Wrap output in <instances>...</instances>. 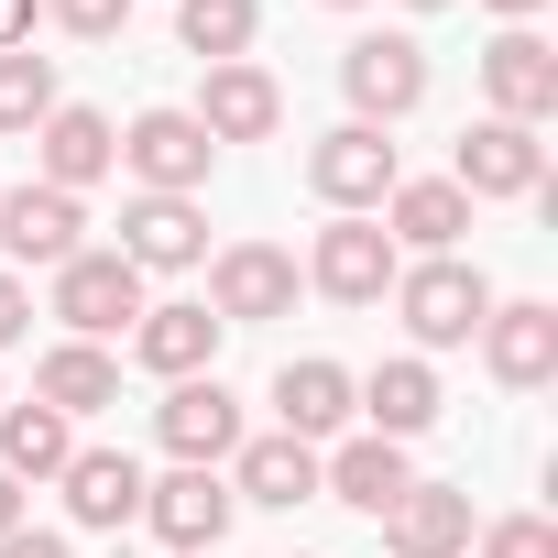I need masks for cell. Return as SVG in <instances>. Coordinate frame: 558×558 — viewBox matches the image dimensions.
Segmentation results:
<instances>
[{
    "label": "cell",
    "instance_id": "cell-1",
    "mask_svg": "<svg viewBox=\"0 0 558 558\" xmlns=\"http://www.w3.org/2000/svg\"><path fill=\"white\" fill-rule=\"evenodd\" d=\"M395 318H405L416 362H427V351H471V340H482V318H493L482 263H460V252H427V263H405V274H395Z\"/></svg>",
    "mask_w": 558,
    "mask_h": 558
},
{
    "label": "cell",
    "instance_id": "cell-2",
    "mask_svg": "<svg viewBox=\"0 0 558 558\" xmlns=\"http://www.w3.org/2000/svg\"><path fill=\"white\" fill-rule=\"evenodd\" d=\"M395 186H405V165H395V143H384L373 121H340V132L307 143V197H318L329 219H373Z\"/></svg>",
    "mask_w": 558,
    "mask_h": 558
},
{
    "label": "cell",
    "instance_id": "cell-3",
    "mask_svg": "<svg viewBox=\"0 0 558 558\" xmlns=\"http://www.w3.org/2000/svg\"><path fill=\"white\" fill-rule=\"evenodd\" d=\"M143 307H154V296H143V274H132L110 241H88V252L56 263V318H66V340H99V351H110Z\"/></svg>",
    "mask_w": 558,
    "mask_h": 558
},
{
    "label": "cell",
    "instance_id": "cell-4",
    "mask_svg": "<svg viewBox=\"0 0 558 558\" xmlns=\"http://www.w3.org/2000/svg\"><path fill=\"white\" fill-rule=\"evenodd\" d=\"M296 252H274V241H219L208 252V318L219 329H263V318H296Z\"/></svg>",
    "mask_w": 558,
    "mask_h": 558
},
{
    "label": "cell",
    "instance_id": "cell-5",
    "mask_svg": "<svg viewBox=\"0 0 558 558\" xmlns=\"http://www.w3.org/2000/svg\"><path fill=\"white\" fill-rule=\"evenodd\" d=\"M340 99H351V121L395 132V121L427 99V45H416V34H351V45H340Z\"/></svg>",
    "mask_w": 558,
    "mask_h": 558
},
{
    "label": "cell",
    "instance_id": "cell-6",
    "mask_svg": "<svg viewBox=\"0 0 558 558\" xmlns=\"http://www.w3.org/2000/svg\"><path fill=\"white\" fill-rule=\"evenodd\" d=\"M208 165H219V143H208L186 110H132V121H121V175H132L143 197H197Z\"/></svg>",
    "mask_w": 558,
    "mask_h": 558
},
{
    "label": "cell",
    "instance_id": "cell-7",
    "mask_svg": "<svg viewBox=\"0 0 558 558\" xmlns=\"http://www.w3.org/2000/svg\"><path fill=\"white\" fill-rule=\"evenodd\" d=\"M154 438H165V460H175V471H219L252 427H241V395H230L219 373H186V384H165Z\"/></svg>",
    "mask_w": 558,
    "mask_h": 558
},
{
    "label": "cell",
    "instance_id": "cell-8",
    "mask_svg": "<svg viewBox=\"0 0 558 558\" xmlns=\"http://www.w3.org/2000/svg\"><path fill=\"white\" fill-rule=\"evenodd\" d=\"M395 274H405V252L384 241V219H329V230L307 241V286H318L329 307H384Z\"/></svg>",
    "mask_w": 558,
    "mask_h": 558
},
{
    "label": "cell",
    "instance_id": "cell-9",
    "mask_svg": "<svg viewBox=\"0 0 558 558\" xmlns=\"http://www.w3.org/2000/svg\"><path fill=\"white\" fill-rule=\"evenodd\" d=\"M482 99H493V121L547 132V121H558V45H547L536 23H504V34L482 45Z\"/></svg>",
    "mask_w": 558,
    "mask_h": 558
},
{
    "label": "cell",
    "instance_id": "cell-10",
    "mask_svg": "<svg viewBox=\"0 0 558 558\" xmlns=\"http://www.w3.org/2000/svg\"><path fill=\"white\" fill-rule=\"evenodd\" d=\"M99 175H121V132H110V110H88V99H56V110L34 121V186H66V197H88Z\"/></svg>",
    "mask_w": 558,
    "mask_h": 558
},
{
    "label": "cell",
    "instance_id": "cell-11",
    "mask_svg": "<svg viewBox=\"0 0 558 558\" xmlns=\"http://www.w3.org/2000/svg\"><path fill=\"white\" fill-rule=\"evenodd\" d=\"M449 186H460L471 208H482V197H536V186H547V143H536L525 121H493V110H482V121L460 132V154H449Z\"/></svg>",
    "mask_w": 558,
    "mask_h": 558
},
{
    "label": "cell",
    "instance_id": "cell-12",
    "mask_svg": "<svg viewBox=\"0 0 558 558\" xmlns=\"http://www.w3.org/2000/svg\"><path fill=\"white\" fill-rule=\"evenodd\" d=\"M482 373H493L504 395L558 384V307H547V296H493V318H482Z\"/></svg>",
    "mask_w": 558,
    "mask_h": 558
},
{
    "label": "cell",
    "instance_id": "cell-13",
    "mask_svg": "<svg viewBox=\"0 0 558 558\" xmlns=\"http://www.w3.org/2000/svg\"><path fill=\"white\" fill-rule=\"evenodd\" d=\"M208 143H274L286 132V88H274L252 56H230V66H208L197 77V110H186Z\"/></svg>",
    "mask_w": 558,
    "mask_h": 558
},
{
    "label": "cell",
    "instance_id": "cell-14",
    "mask_svg": "<svg viewBox=\"0 0 558 558\" xmlns=\"http://www.w3.org/2000/svg\"><path fill=\"white\" fill-rule=\"evenodd\" d=\"M110 252H121L132 274H197V263H208V208H197V197H132Z\"/></svg>",
    "mask_w": 558,
    "mask_h": 558
},
{
    "label": "cell",
    "instance_id": "cell-15",
    "mask_svg": "<svg viewBox=\"0 0 558 558\" xmlns=\"http://www.w3.org/2000/svg\"><path fill=\"white\" fill-rule=\"evenodd\" d=\"M438 362H416V351H395V362H373V373H351V416L373 427V438H427L438 427Z\"/></svg>",
    "mask_w": 558,
    "mask_h": 558
},
{
    "label": "cell",
    "instance_id": "cell-16",
    "mask_svg": "<svg viewBox=\"0 0 558 558\" xmlns=\"http://www.w3.org/2000/svg\"><path fill=\"white\" fill-rule=\"evenodd\" d=\"M230 482L219 471H165V482H143V525L165 536V558H197V547H219L230 536Z\"/></svg>",
    "mask_w": 558,
    "mask_h": 558
},
{
    "label": "cell",
    "instance_id": "cell-17",
    "mask_svg": "<svg viewBox=\"0 0 558 558\" xmlns=\"http://www.w3.org/2000/svg\"><path fill=\"white\" fill-rule=\"evenodd\" d=\"M373 525H384V558H471V493L460 482H405Z\"/></svg>",
    "mask_w": 558,
    "mask_h": 558
},
{
    "label": "cell",
    "instance_id": "cell-18",
    "mask_svg": "<svg viewBox=\"0 0 558 558\" xmlns=\"http://www.w3.org/2000/svg\"><path fill=\"white\" fill-rule=\"evenodd\" d=\"M219 482H230V504H263V514H296V504H318V449L307 438H241L230 460H219Z\"/></svg>",
    "mask_w": 558,
    "mask_h": 558
},
{
    "label": "cell",
    "instance_id": "cell-19",
    "mask_svg": "<svg viewBox=\"0 0 558 558\" xmlns=\"http://www.w3.org/2000/svg\"><path fill=\"white\" fill-rule=\"evenodd\" d=\"M0 252L56 274L66 252H88V197H66V186H0Z\"/></svg>",
    "mask_w": 558,
    "mask_h": 558
},
{
    "label": "cell",
    "instance_id": "cell-20",
    "mask_svg": "<svg viewBox=\"0 0 558 558\" xmlns=\"http://www.w3.org/2000/svg\"><path fill=\"white\" fill-rule=\"evenodd\" d=\"M219 318H208V296H165V307H143L132 318V362L143 373H165V384H186V373H219Z\"/></svg>",
    "mask_w": 558,
    "mask_h": 558
},
{
    "label": "cell",
    "instance_id": "cell-21",
    "mask_svg": "<svg viewBox=\"0 0 558 558\" xmlns=\"http://www.w3.org/2000/svg\"><path fill=\"white\" fill-rule=\"evenodd\" d=\"M405 482H416L405 438H373V427H362V438H329V449H318V493H329V504H351V514H384Z\"/></svg>",
    "mask_w": 558,
    "mask_h": 558
},
{
    "label": "cell",
    "instance_id": "cell-22",
    "mask_svg": "<svg viewBox=\"0 0 558 558\" xmlns=\"http://www.w3.org/2000/svg\"><path fill=\"white\" fill-rule=\"evenodd\" d=\"M56 482H66V514H77L88 536H121V525H143V460H132V449H77Z\"/></svg>",
    "mask_w": 558,
    "mask_h": 558
},
{
    "label": "cell",
    "instance_id": "cell-23",
    "mask_svg": "<svg viewBox=\"0 0 558 558\" xmlns=\"http://www.w3.org/2000/svg\"><path fill=\"white\" fill-rule=\"evenodd\" d=\"M274 427L286 438H307V449H329V438H351V373L340 362H286L274 373Z\"/></svg>",
    "mask_w": 558,
    "mask_h": 558
},
{
    "label": "cell",
    "instance_id": "cell-24",
    "mask_svg": "<svg viewBox=\"0 0 558 558\" xmlns=\"http://www.w3.org/2000/svg\"><path fill=\"white\" fill-rule=\"evenodd\" d=\"M373 219H384V241H395V252H416V263H427V252H460V230H471V197H460L449 175H405V186H395Z\"/></svg>",
    "mask_w": 558,
    "mask_h": 558
},
{
    "label": "cell",
    "instance_id": "cell-25",
    "mask_svg": "<svg viewBox=\"0 0 558 558\" xmlns=\"http://www.w3.org/2000/svg\"><path fill=\"white\" fill-rule=\"evenodd\" d=\"M34 405H56L66 427H77V416H110V405H121V362H110L99 340H56V351L34 362Z\"/></svg>",
    "mask_w": 558,
    "mask_h": 558
},
{
    "label": "cell",
    "instance_id": "cell-26",
    "mask_svg": "<svg viewBox=\"0 0 558 558\" xmlns=\"http://www.w3.org/2000/svg\"><path fill=\"white\" fill-rule=\"evenodd\" d=\"M66 460H77V427L56 405H0V471L12 482H56Z\"/></svg>",
    "mask_w": 558,
    "mask_h": 558
},
{
    "label": "cell",
    "instance_id": "cell-27",
    "mask_svg": "<svg viewBox=\"0 0 558 558\" xmlns=\"http://www.w3.org/2000/svg\"><path fill=\"white\" fill-rule=\"evenodd\" d=\"M252 34H263V0H175V45H186L197 66L252 56Z\"/></svg>",
    "mask_w": 558,
    "mask_h": 558
},
{
    "label": "cell",
    "instance_id": "cell-28",
    "mask_svg": "<svg viewBox=\"0 0 558 558\" xmlns=\"http://www.w3.org/2000/svg\"><path fill=\"white\" fill-rule=\"evenodd\" d=\"M45 110H56V56L12 45V56H0V132L34 143V121H45Z\"/></svg>",
    "mask_w": 558,
    "mask_h": 558
},
{
    "label": "cell",
    "instance_id": "cell-29",
    "mask_svg": "<svg viewBox=\"0 0 558 558\" xmlns=\"http://www.w3.org/2000/svg\"><path fill=\"white\" fill-rule=\"evenodd\" d=\"M471 547L482 558H558V525L547 514H493V525H471Z\"/></svg>",
    "mask_w": 558,
    "mask_h": 558
},
{
    "label": "cell",
    "instance_id": "cell-30",
    "mask_svg": "<svg viewBox=\"0 0 558 558\" xmlns=\"http://www.w3.org/2000/svg\"><path fill=\"white\" fill-rule=\"evenodd\" d=\"M45 23L77 34V45H110V34L132 23V0H45Z\"/></svg>",
    "mask_w": 558,
    "mask_h": 558
},
{
    "label": "cell",
    "instance_id": "cell-31",
    "mask_svg": "<svg viewBox=\"0 0 558 558\" xmlns=\"http://www.w3.org/2000/svg\"><path fill=\"white\" fill-rule=\"evenodd\" d=\"M23 340H34V286L0 263V351H23Z\"/></svg>",
    "mask_w": 558,
    "mask_h": 558
},
{
    "label": "cell",
    "instance_id": "cell-32",
    "mask_svg": "<svg viewBox=\"0 0 558 558\" xmlns=\"http://www.w3.org/2000/svg\"><path fill=\"white\" fill-rule=\"evenodd\" d=\"M0 558H77L56 525H12V536H0Z\"/></svg>",
    "mask_w": 558,
    "mask_h": 558
},
{
    "label": "cell",
    "instance_id": "cell-33",
    "mask_svg": "<svg viewBox=\"0 0 558 558\" xmlns=\"http://www.w3.org/2000/svg\"><path fill=\"white\" fill-rule=\"evenodd\" d=\"M34 23H45V0H0V56L34 45Z\"/></svg>",
    "mask_w": 558,
    "mask_h": 558
},
{
    "label": "cell",
    "instance_id": "cell-34",
    "mask_svg": "<svg viewBox=\"0 0 558 558\" xmlns=\"http://www.w3.org/2000/svg\"><path fill=\"white\" fill-rule=\"evenodd\" d=\"M12 525H34V514H23V482L0 471V536H12Z\"/></svg>",
    "mask_w": 558,
    "mask_h": 558
},
{
    "label": "cell",
    "instance_id": "cell-35",
    "mask_svg": "<svg viewBox=\"0 0 558 558\" xmlns=\"http://www.w3.org/2000/svg\"><path fill=\"white\" fill-rule=\"evenodd\" d=\"M482 12H493V23H536V12H547V0H482Z\"/></svg>",
    "mask_w": 558,
    "mask_h": 558
},
{
    "label": "cell",
    "instance_id": "cell-36",
    "mask_svg": "<svg viewBox=\"0 0 558 558\" xmlns=\"http://www.w3.org/2000/svg\"><path fill=\"white\" fill-rule=\"evenodd\" d=\"M405 12H449V0H405Z\"/></svg>",
    "mask_w": 558,
    "mask_h": 558
},
{
    "label": "cell",
    "instance_id": "cell-37",
    "mask_svg": "<svg viewBox=\"0 0 558 558\" xmlns=\"http://www.w3.org/2000/svg\"><path fill=\"white\" fill-rule=\"evenodd\" d=\"M329 12H373V0H329Z\"/></svg>",
    "mask_w": 558,
    "mask_h": 558
},
{
    "label": "cell",
    "instance_id": "cell-38",
    "mask_svg": "<svg viewBox=\"0 0 558 558\" xmlns=\"http://www.w3.org/2000/svg\"><path fill=\"white\" fill-rule=\"evenodd\" d=\"M197 558H219V547H197Z\"/></svg>",
    "mask_w": 558,
    "mask_h": 558
},
{
    "label": "cell",
    "instance_id": "cell-39",
    "mask_svg": "<svg viewBox=\"0 0 558 558\" xmlns=\"http://www.w3.org/2000/svg\"><path fill=\"white\" fill-rule=\"evenodd\" d=\"M296 558H307V547H296Z\"/></svg>",
    "mask_w": 558,
    "mask_h": 558
}]
</instances>
